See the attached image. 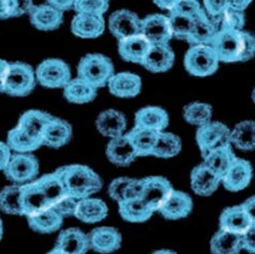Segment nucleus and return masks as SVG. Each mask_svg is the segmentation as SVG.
<instances>
[{
  "label": "nucleus",
  "instance_id": "60",
  "mask_svg": "<svg viewBox=\"0 0 255 254\" xmlns=\"http://www.w3.org/2000/svg\"><path fill=\"white\" fill-rule=\"evenodd\" d=\"M46 254H66V253H63V252H61L60 250H58V249H56V248H54L52 251H49V252H47Z\"/></svg>",
  "mask_w": 255,
  "mask_h": 254
},
{
  "label": "nucleus",
  "instance_id": "7",
  "mask_svg": "<svg viewBox=\"0 0 255 254\" xmlns=\"http://www.w3.org/2000/svg\"><path fill=\"white\" fill-rule=\"evenodd\" d=\"M3 172L15 185H25L39 174V161L32 153H12Z\"/></svg>",
  "mask_w": 255,
  "mask_h": 254
},
{
  "label": "nucleus",
  "instance_id": "21",
  "mask_svg": "<svg viewBox=\"0 0 255 254\" xmlns=\"http://www.w3.org/2000/svg\"><path fill=\"white\" fill-rule=\"evenodd\" d=\"M55 248L66 254H86L89 250L88 235L77 228L63 230L57 238Z\"/></svg>",
  "mask_w": 255,
  "mask_h": 254
},
{
  "label": "nucleus",
  "instance_id": "27",
  "mask_svg": "<svg viewBox=\"0 0 255 254\" xmlns=\"http://www.w3.org/2000/svg\"><path fill=\"white\" fill-rule=\"evenodd\" d=\"M216 36H217V32L214 25H212L211 20L206 14V12L204 11V9H202L193 17L192 28H191V31L187 42H189L191 45H198V44L210 45Z\"/></svg>",
  "mask_w": 255,
  "mask_h": 254
},
{
  "label": "nucleus",
  "instance_id": "61",
  "mask_svg": "<svg viewBox=\"0 0 255 254\" xmlns=\"http://www.w3.org/2000/svg\"><path fill=\"white\" fill-rule=\"evenodd\" d=\"M0 94H3V85L0 83Z\"/></svg>",
  "mask_w": 255,
  "mask_h": 254
},
{
  "label": "nucleus",
  "instance_id": "58",
  "mask_svg": "<svg viewBox=\"0 0 255 254\" xmlns=\"http://www.w3.org/2000/svg\"><path fill=\"white\" fill-rule=\"evenodd\" d=\"M151 254H177L176 252L172 251V250H166V249H162V250H158V251H154Z\"/></svg>",
  "mask_w": 255,
  "mask_h": 254
},
{
  "label": "nucleus",
  "instance_id": "12",
  "mask_svg": "<svg viewBox=\"0 0 255 254\" xmlns=\"http://www.w3.org/2000/svg\"><path fill=\"white\" fill-rule=\"evenodd\" d=\"M253 176L252 165L249 161L236 158L228 172L224 174L221 183L231 192H238L250 185Z\"/></svg>",
  "mask_w": 255,
  "mask_h": 254
},
{
  "label": "nucleus",
  "instance_id": "59",
  "mask_svg": "<svg viewBox=\"0 0 255 254\" xmlns=\"http://www.w3.org/2000/svg\"><path fill=\"white\" fill-rule=\"evenodd\" d=\"M2 235H3V223H2L1 218H0V241H1Z\"/></svg>",
  "mask_w": 255,
  "mask_h": 254
},
{
  "label": "nucleus",
  "instance_id": "23",
  "mask_svg": "<svg viewBox=\"0 0 255 254\" xmlns=\"http://www.w3.org/2000/svg\"><path fill=\"white\" fill-rule=\"evenodd\" d=\"M72 137V127L63 119L53 117L42 134V145L60 148L67 145Z\"/></svg>",
  "mask_w": 255,
  "mask_h": 254
},
{
  "label": "nucleus",
  "instance_id": "44",
  "mask_svg": "<svg viewBox=\"0 0 255 254\" xmlns=\"http://www.w3.org/2000/svg\"><path fill=\"white\" fill-rule=\"evenodd\" d=\"M132 178L130 177H119L113 180L109 186V195L112 200L120 203L125 201L127 189L129 187Z\"/></svg>",
  "mask_w": 255,
  "mask_h": 254
},
{
  "label": "nucleus",
  "instance_id": "37",
  "mask_svg": "<svg viewBox=\"0 0 255 254\" xmlns=\"http://www.w3.org/2000/svg\"><path fill=\"white\" fill-rule=\"evenodd\" d=\"M214 25L217 34L222 31H237L244 30L246 23L245 13L243 11L228 8L215 16H209Z\"/></svg>",
  "mask_w": 255,
  "mask_h": 254
},
{
  "label": "nucleus",
  "instance_id": "53",
  "mask_svg": "<svg viewBox=\"0 0 255 254\" xmlns=\"http://www.w3.org/2000/svg\"><path fill=\"white\" fill-rule=\"evenodd\" d=\"M46 1L48 4L53 5L54 8L63 12L72 9L75 0H46Z\"/></svg>",
  "mask_w": 255,
  "mask_h": 254
},
{
  "label": "nucleus",
  "instance_id": "9",
  "mask_svg": "<svg viewBox=\"0 0 255 254\" xmlns=\"http://www.w3.org/2000/svg\"><path fill=\"white\" fill-rule=\"evenodd\" d=\"M173 190L172 183L165 177L149 176L143 178V192L140 199L155 213L173 192Z\"/></svg>",
  "mask_w": 255,
  "mask_h": 254
},
{
  "label": "nucleus",
  "instance_id": "15",
  "mask_svg": "<svg viewBox=\"0 0 255 254\" xmlns=\"http://www.w3.org/2000/svg\"><path fill=\"white\" fill-rule=\"evenodd\" d=\"M193 209L191 196L178 190H173L166 201L162 204L158 213L167 220H179L188 217Z\"/></svg>",
  "mask_w": 255,
  "mask_h": 254
},
{
  "label": "nucleus",
  "instance_id": "28",
  "mask_svg": "<svg viewBox=\"0 0 255 254\" xmlns=\"http://www.w3.org/2000/svg\"><path fill=\"white\" fill-rule=\"evenodd\" d=\"M237 157L234 153L231 144L215 148L203 157V163L211 169L219 177H222Z\"/></svg>",
  "mask_w": 255,
  "mask_h": 254
},
{
  "label": "nucleus",
  "instance_id": "54",
  "mask_svg": "<svg viewBox=\"0 0 255 254\" xmlns=\"http://www.w3.org/2000/svg\"><path fill=\"white\" fill-rule=\"evenodd\" d=\"M240 206L243 207L245 213L249 216L253 221H255V197H249V199L246 200Z\"/></svg>",
  "mask_w": 255,
  "mask_h": 254
},
{
  "label": "nucleus",
  "instance_id": "16",
  "mask_svg": "<svg viewBox=\"0 0 255 254\" xmlns=\"http://www.w3.org/2000/svg\"><path fill=\"white\" fill-rule=\"evenodd\" d=\"M141 80L137 74L131 72L114 73L108 82L110 93L118 98L130 99L136 97L141 90Z\"/></svg>",
  "mask_w": 255,
  "mask_h": 254
},
{
  "label": "nucleus",
  "instance_id": "8",
  "mask_svg": "<svg viewBox=\"0 0 255 254\" xmlns=\"http://www.w3.org/2000/svg\"><path fill=\"white\" fill-rule=\"evenodd\" d=\"M229 127L220 122H210L204 125L196 131V143L202 156L215 148L230 144Z\"/></svg>",
  "mask_w": 255,
  "mask_h": 254
},
{
  "label": "nucleus",
  "instance_id": "26",
  "mask_svg": "<svg viewBox=\"0 0 255 254\" xmlns=\"http://www.w3.org/2000/svg\"><path fill=\"white\" fill-rule=\"evenodd\" d=\"M108 215L109 207L106 203L100 199H95L90 196L77 201L74 217L84 223H98L104 220Z\"/></svg>",
  "mask_w": 255,
  "mask_h": 254
},
{
  "label": "nucleus",
  "instance_id": "34",
  "mask_svg": "<svg viewBox=\"0 0 255 254\" xmlns=\"http://www.w3.org/2000/svg\"><path fill=\"white\" fill-rule=\"evenodd\" d=\"M158 133L159 132L135 126L127 135L135 149L137 157H146L151 156L158 138Z\"/></svg>",
  "mask_w": 255,
  "mask_h": 254
},
{
  "label": "nucleus",
  "instance_id": "31",
  "mask_svg": "<svg viewBox=\"0 0 255 254\" xmlns=\"http://www.w3.org/2000/svg\"><path fill=\"white\" fill-rule=\"evenodd\" d=\"M28 224L34 232L49 234L58 231L63 224V218L53 208L41 210L27 217Z\"/></svg>",
  "mask_w": 255,
  "mask_h": 254
},
{
  "label": "nucleus",
  "instance_id": "33",
  "mask_svg": "<svg viewBox=\"0 0 255 254\" xmlns=\"http://www.w3.org/2000/svg\"><path fill=\"white\" fill-rule=\"evenodd\" d=\"M119 214L124 220L131 223H143L152 217L154 211L141 199L126 200L118 203Z\"/></svg>",
  "mask_w": 255,
  "mask_h": 254
},
{
  "label": "nucleus",
  "instance_id": "57",
  "mask_svg": "<svg viewBox=\"0 0 255 254\" xmlns=\"http://www.w3.org/2000/svg\"><path fill=\"white\" fill-rule=\"evenodd\" d=\"M10 62H8L4 59H0V83L3 85V80L6 75V72H8Z\"/></svg>",
  "mask_w": 255,
  "mask_h": 254
},
{
  "label": "nucleus",
  "instance_id": "5",
  "mask_svg": "<svg viewBox=\"0 0 255 254\" xmlns=\"http://www.w3.org/2000/svg\"><path fill=\"white\" fill-rule=\"evenodd\" d=\"M183 63L191 75L205 77L217 72L220 60L211 45L198 44L191 45L186 53Z\"/></svg>",
  "mask_w": 255,
  "mask_h": 254
},
{
  "label": "nucleus",
  "instance_id": "62",
  "mask_svg": "<svg viewBox=\"0 0 255 254\" xmlns=\"http://www.w3.org/2000/svg\"><path fill=\"white\" fill-rule=\"evenodd\" d=\"M108 1H109V2H110V1H111V0H108Z\"/></svg>",
  "mask_w": 255,
  "mask_h": 254
},
{
  "label": "nucleus",
  "instance_id": "11",
  "mask_svg": "<svg viewBox=\"0 0 255 254\" xmlns=\"http://www.w3.org/2000/svg\"><path fill=\"white\" fill-rule=\"evenodd\" d=\"M140 33L152 44H168L173 34L167 15L151 14L141 19Z\"/></svg>",
  "mask_w": 255,
  "mask_h": 254
},
{
  "label": "nucleus",
  "instance_id": "43",
  "mask_svg": "<svg viewBox=\"0 0 255 254\" xmlns=\"http://www.w3.org/2000/svg\"><path fill=\"white\" fill-rule=\"evenodd\" d=\"M108 0H75L73 8L77 14H91V15L103 16L109 10Z\"/></svg>",
  "mask_w": 255,
  "mask_h": 254
},
{
  "label": "nucleus",
  "instance_id": "30",
  "mask_svg": "<svg viewBox=\"0 0 255 254\" xmlns=\"http://www.w3.org/2000/svg\"><path fill=\"white\" fill-rule=\"evenodd\" d=\"M52 118L53 116L45 112L29 110L23 113L22 116L19 117L17 127L33 138H37L42 142V134Z\"/></svg>",
  "mask_w": 255,
  "mask_h": 254
},
{
  "label": "nucleus",
  "instance_id": "18",
  "mask_svg": "<svg viewBox=\"0 0 255 254\" xmlns=\"http://www.w3.org/2000/svg\"><path fill=\"white\" fill-rule=\"evenodd\" d=\"M106 157L117 166H129L137 158V153L127 134L111 138L106 146Z\"/></svg>",
  "mask_w": 255,
  "mask_h": 254
},
{
  "label": "nucleus",
  "instance_id": "56",
  "mask_svg": "<svg viewBox=\"0 0 255 254\" xmlns=\"http://www.w3.org/2000/svg\"><path fill=\"white\" fill-rule=\"evenodd\" d=\"M155 5H158L160 9L162 10H166V11H171L174 9V6L177 4V2L179 0H152Z\"/></svg>",
  "mask_w": 255,
  "mask_h": 254
},
{
  "label": "nucleus",
  "instance_id": "3",
  "mask_svg": "<svg viewBox=\"0 0 255 254\" xmlns=\"http://www.w3.org/2000/svg\"><path fill=\"white\" fill-rule=\"evenodd\" d=\"M115 68L112 60L102 54H87L77 66V77L99 89L108 85Z\"/></svg>",
  "mask_w": 255,
  "mask_h": 254
},
{
  "label": "nucleus",
  "instance_id": "47",
  "mask_svg": "<svg viewBox=\"0 0 255 254\" xmlns=\"http://www.w3.org/2000/svg\"><path fill=\"white\" fill-rule=\"evenodd\" d=\"M204 11L208 16H215L229 8V0H203Z\"/></svg>",
  "mask_w": 255,
  "mask_h": 254
},
{
  "label": "nucleus",
  "instance_id": "14",
  "mask_svg": "<svg viewBox=\"0 0 255 254\" xmlns=\"http://www.w3.org/2000/svg\"><path fill=\"white\" fill-rule=\"evenodd\" d=\"M175 53L168 44H152L140 65L152 73H164L172 69Z\"/></svg>",
  "mask_w": 255,
  "mask_h": 254
},
{
  "label": "nucleus",
  "instance_id": "36",
  "mask_svg": "<svg viewBox=\"0 0 255 254\" xmlns=\"http://www.w3.org/2000/svg\"><path fill=\"white\" fill-rule=\"evenodd\" d=\"M230 144L237 149L250 151L255 147V124L253 121L240 122L231 130Z\"/></svg>",
  "mask_w": 255,
  "mask_h": 254
},
{
  "label": "nucleus",
  "instance_id": "32",
  "mask_svg": "<svg viewBox=\"0 0 255 254\" xmlns=\"http://www.w3.org/2000/svg\"><path fill=\"white\" fill-rule=\"evenodd\" d=\"M98 89L79 77L71 79L63 87V96L67 100L74 104H86L94 101L97 97Z\"/></svg>",
  "mask_w": 255,
  "mask_h": 254
},
{
  "label": "nucleus",
  "instance_id": "10",
  "mask_svg": "<svg viewBox=\"0 0 255 254\" xmlns=\"http://www.w3.org/2000/svg\"><path fill=\"white\" fill-rule=\"evenodd\" d=\"M140 27L137 14L127 9L115 11L109 18V29L118 41L140 33Z\"/></svg>",
  "mask_w": 255,
  "mask_h": 254
},
{
  "label": "nucleus",
  "instance_id": "13",
  "mask_svg": "<svg viewBox=\"0 0 255 254\" xmlns=\"http://www.w3.org/2000/svg\"><path fill=\"white\" fill-rule=\"evenodd\" d=\"M89 249L101 254H109L117 251L123 243L120 232L112 227H100L88 234Z\"/></svg>",
  "mask_w": 255,
  "mask_h": 254
},
{
  "label": "nucleus",
  "instance_id": "40",
  "mask_svg": "<svg viewBox=\"0 0 255 254\" xmlns=\"http://www.w3.org/2000/svg\"><path fill=\"white\" fill-rule=\"evenodd\" d=\"M0 210L8 215L24 216L22 185H12L0 191Z\"/></svg>",
  "mask_w": 255,
  "mask_h": 254
},
{
  "label": "nucleus",
  "instance_id": "25",
  "mask_svg": "<svg viewBox=\"0 0 255 254\" xmlns=\"http://www.w3.org/2000/svg\"><path fill=\"white\" fill-rule=\"evenodd\" d=\"M118 42V52L122 58L128 62L139 63V65L144 60L147 52L149 51L151 46L149 41L141 33L123 39Z\"/></svg>",
  "mask_w": 255,
  "mask_h": 254
},
{
  "label": "nucleus",
  "instance_id": "46",
  "mask_svg": "<svg viewBox=\"0 0 255 254\" xmlns=\"http://www.w3.org/2000/svg\"><path fill=\"white\" fill-rule=\"evenodd\" d=\"M202 9L203 6L198 0H179L172 10L182 14V15L194 17Z\"/></svg>",
  "mask_w": 255,
  "mask_h": 254
},
{
  "label": "nucleus",
  "instance_id": "29",
  "mask_svg": "<svg viewBox=\"0 0 255 254\" xmlns=\"http://www.w3.org/2000/svg\"><path fill=\"white\" fill-rule=\"evenodd\" d=\"M168 123L167 112L159 107H146L135 114V126L155 132L165 131Z\"/></svg>",
  "mask_w": 255,
  "mask_h": 254
},
{
  "label": "nucleus",
  "instance_id": "39",
  "mask_svg": "<svg viewBox=\"0 0 255 254\" xmlns=\"http://www.w3.org/2000/svg\"><path fill=\"white\" fill-rule=\"evenodd\" d=\"M6 145L9 146L11 151L15 153H31L39 149L42 146V142L37 138H33L16 126L15 128L9 131L6 137Z\"/></svg>",
  "mask_w": 255,
  "mask_h": 254
},
{
  "label": "nucleus",
  "instance_id": "55",
  "mask_svg": "<svg viewBox=\"0 0 255 254\" xmlns=\"http://www.w3.org/2000/svg\"><path fill=\"white\" fill-rule=\"evenodd\" d=\"M253 0H229V8L238 11H245Z\"/></svg>",
  "mask_w": 255,
  "mask_h": 254
},
{
  "label": "nucleus",
  "instance_id": "35",
  "mask_svg": "<svg viewBox=\"0 0 255 254\" xmlns=\"http://www.w3.org/2000/svg\"><path fill=\"white\" fill-rule=\"evenodd\" d=\"M210 251L212 254H239L243 251L240 235L220 229L211 238Z\"/></svg>",
  "mask_w": 255,
  "mask_h": 254
},
{
  "label": "nucleus",
  "instance_id": "17",
  "mask_svg": "<svg viewBox=\"0 0 255 254\" xmlns=\"http://www.w3.org/2000/svg\"><path fill=\"white\" fill-rule=\"evenodd\" d=\"M190 183L193 192L200 196H210L214 194L221 183L219 177L204 163L195 166L190 175Z\"/></svg>",
  "mask_w": 255,
  "mask_h": 254
},
{
  "label": "nucleus",
  "instance_id": "52",
  "mask_svg": "<svg viewBox=\"0 0 255 254\" xmlns=\"http://www.w3.org/2000/svg\"><path fill=\"white\" fill-rule=\"evenodd\" d=\"M12 156V151L6 145V143H3L0 140V171H3L6 164Z\"/></svg>",
  "mask_w": 255,
  "mask_h": 254
},
{
  "label": "nucleus",
  "instance_id": "42",
  "mask_svg": "<svg viewBox=\"0 0 255 254\" xmlns=\"http://www.w3.org/2000/svg\"><path fill=\"white\" fill-rule=\"evenodd\" d=\"M167 17L173 37L187 41L191 28H192L193 17L182 15V14L173 10L168 12Z\"/></svg>",
  "mask_w": 255,
  "mask_h": 254
},
{
  "label": "nucleus",
  "instance_id": "1",
  "mask_svg": "<svg viewBox=\"0 0 255 254\" xmlns=\"http://www.w3.org/2000/svg\"><path fill=\"white\" fill-rule=\"evenodd\" d=\"M220 62H245L255 53V40L245 30L219 32L211 42Z\"/></svg>",
  "mask_w": 255,
  "mask_h": 254
},
{
  "label": "nucleus",
  "instance_id": "4",
  "mask_svg": "<svg viewBox=\"0 0 255 254\" xmlns=\"http://www.w3.org/2000/svg\"><path fill=\"white\" fill-rule=\"evenodd\" d=\"M37 84L34 70L25 62H12L3 80V94L11 97H26Z\"/></svg>",
  "mask_w": 255,
  "mask_h": 254
},
{
  "label": "nucleus",
  "instance_id": "48",
  "mask_svg": "<svg viewBox=\"0 0 255 254\" xmlns=\"http://www.w3.org/2000/svg\"><path fill=\"white\" fill-rule=\"evenodd\" d=\"M242 241V249L250 254L255 253V224L245 232L243 235H240Z\"/></svg>",
  "mask_w": 255,
  "mask_h": 254
},
{
  "label": "nucleus",
  "instance_id": "2",
  "mask_svg": "<svg viewBox=\"0 0 255 254\" xmlns=\"http://www.w3.org/2000/svg\"><path fill=\"white\" fill-rule=\"evenodd\" d=\"M67 194L77 201L100 191L103 182L93 168L82 164H71L57 169Z\"/></svg>",
  "mask_w": 255,
  "mask_h": 254
},
{
  "label": "nucleus",
  "instance_id": "49",
  "mask_svg": "<svg viewBox=\"0 0 255 254\" xmlns=\"http://www.w3.org/2000/svg\"><path fill=\"white\" fill-rule=\"evenodd\" d=\"M141 192H143V179H135L132 178L129 187L127 189L126 192V200H134V199H140Z\"/></svg>",
  "mask_w": 255,
  "mask_h": 254
},
{
  "label": "nucleus",
  "instance_id": "38",
  "mask_svg": "<svg viewBox=\"0 0 255 254\" xmlns=\"http://www.w3.org/2000/svg\"><path fill=\"white\" fill-rule=\"evenodd\" d=\"M181 139L178 135L172 132L162 131L158 133V138L151 156L161 159L174 158L181 151Z\"/></svg>",
  "mask_w": 255,
  "mask_h": 254
},
{
  "label": "nucleus",
  "instance_id": "19",
  "mask_svg": "<svg viewBox=\"0 0 255 254\" xmlns=\"http://www.w3.org/2000/svg\"><path fill=\"white\" fill-rule=\"evenodd\" d=\"M31 24L42 31L58 29L63 22V12L51 4L33 5L29 12Z\"/></svg>",
  "mask_w": 255,
  "mask_h": 254
},
{
  "label": "nucleus",
  "instance_id": "6",
  "mask_svg": "<svg viewBox=\"0 0 255 254\" xmlns=\"http://www.w3.org/2000/svg\"><path fill=\"white\" fill-rule=\"evenodd\" d=\"M37 82L45 88H63L72 79L71 69L66 61L48 58L42 61L34 70Z\"/></svg>",
  "mask_w": 255,
  "mask_h": 254
},
{
  "label": "nucleus",
  "instance_id": "20",
  "mask_svg": "<svg viewBox=\"0 0 255 254\" xmlns=\"http://www.w3.org/2000/svg\"><path fill=\"white\" fill-rule=\"evenodd\" d=\"M71 30L79 38L96 39L104 32L105 20L103 16L76 13L71 22Z\"/></svg>",
  "mask_w": 255,
  "mask_h": 254
},
{
  "label": "nucleus",
  "instance_id": "41",
  "mask_svg": "<svg viewBox=\"0 0 255 254\" xmlns=\"http://www.w3.org/2000/svg\"><path fill=\"white\" fill-rule=\"evenodd\" d=\"M183 118L188 124L197 126L200 128V127L211 122V105L204 102L189 103L183 108Z\"/></svg>",
  "mask_w": 255,
  "mask_h": 254
},
{
  "label": "nucleus",
  "instance_id": "51",
  "mask_svg": "<svg viewBox=\"0 0 255 254\" xmlns=\"http://www.w3.org/2000/svg\"><path fill=\"white\" fill-rule=\"evenodd\" d=\"M14 1H15L16 17L22 16L24 14H29L34 5L32 0H14Z\"/></svg>",
  "mask_w": 255,
  "mask_h": 254
},
{
  "label": "nucleus",
  "instance_id": "50",
  "mask_svg": "<svg viewBox=\"0 0 255 254\" xmlns=\"http://www.w3.org/2000/svg\"><path fill=\"white\" fill-rule=\"evenodd\" d=\"M16 17L15 1L14 0H0V19Z\"/></svg>",
  "mask_w": 255,
  "mask_h": 254
},
{
  "label": "nucleus",
  "instance_id": "45",
  "mask_svg": "<svg viewBox=\"0 0 255 254\" xmlns=\"http://www.w3.org/2000/svg\"><path fill=\"white\" fill-rule=\"evenodd\" d=\"M77 200L69 194H65L53 205V209L58 213L63 219L75 215Z\"/></svg>",
  "mask_w": 255,
  "mask_h": 254
},
{
  "label": "nucleus",
  "instance_id": "24",
  "mask_svg": "<svg viewBox=\"0 0 255 254\" xmlns=\"http://www.w3.org/2000/svg\"><path fill=\"white\" fill-rule=\"evenodd\" d=\"M96 127L103 136L114 138L125 134L127 129V118L122 112L106 110L100 113L97 117Z\"/></svg>",
  "mask_w": 255,
  "mask_h": 254
},
{
  "label": "nucleus",
  "instance_id": "22",
  "mask_svg": "<svg viewBox=\"0 0 255 254\" xmlns=\"http://www.w3.org/2000/svg\"><path fill=\"white\" fill-rule=\"evenodd\" d=\"M220 229L228 231L234 234L243 235L245 232L249 230L255 221L248 216L240 205L231 206L225 208L220 216Z\"/></svg>",
  "mask_w": 255,
  "mask_h": 254
}]
</instances>
